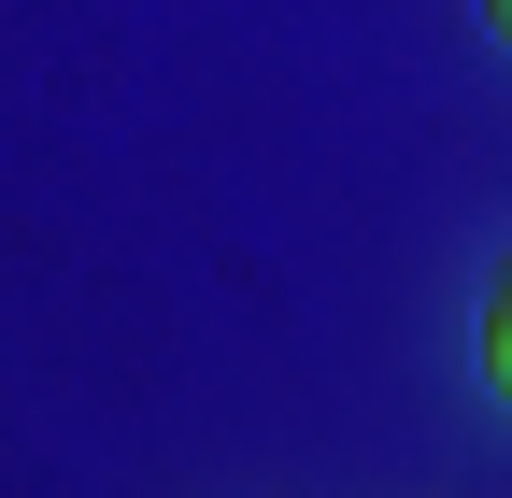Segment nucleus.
<instances>
[{
  "label": "nucleus",
  "instance_id": "obj_1",
  "mask_svg": "<svg viewBox=\"0 0 512 498\" xmlns=\"http://www.w3.org/2000/svg\"><path fill=\"white\" fill-rule=\"evenodd\" d=\"M484 385L512 399V257H498V285H484Z\"/></svg>",
  "mask_w": 512,
  "mask_h": 498
},
{
  "label": "nucleus",
  "instance_id": "obj_2",
  "mask_svg": "<svg viewBox=\"0 0 512 498\" xmlns=\"http://www.w3.org/2000/svg\"><path fill=\"white\" fill-rule=\"evenodd\" d=\"M484 29H498V43H512V0H484Z\"/></svg>",
  "mask_w": 512,
  "mask_h": 498
}]
</instances>
